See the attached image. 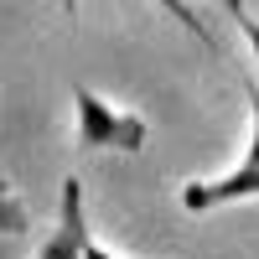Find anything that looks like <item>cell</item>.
<instances>
[{"instance_id":"obj_3","label":"cell","mask_w":259,"mask_h":259,"mask_svg":"<svg viewBox=\"0 0 259 259\" xmlns=\"http://www.w3.org/2000/svg\"><path fill=\"white\" fill-rule=\"evenodd\" d=\"M249 197H259V166L254 161L233 166V171H223L212 182H187L182 187V207L187 212H212V207H228V202H249Z\"/></svg>"},{"instance_id":"obj_1","label":"cell","mask_w":259,"mask_h":259,"mask_svg":"<svg viewBox=\"0 0 259 259\" xmlns=\"http://www.w3.org/2000/svg\"><path fill=\"white\" fill-rule=\"evenodd\" d=\"M73 135H78V150H140L145 145V119L130 114V109H114L104 94L94 89H73Z\"/></svg>"},{"instance_id":"obj_9","label":"cell","mask_w":259,"mask_h":259,"mask_svg":"<svg viewBox=\"0 0 259 259\" xmlns=\"http://www.w3.org/2000/svg\"><path fill=\"white\" fill-rule=\"evenodd\" d=\"M62 11H68V16H78V0H62Z\"/></svg>"},{"instance_id":"obj_5","label":"cell","mask_w":259,"mask_h":259,"mask_svg":"<svg viewBox=\"0 0 259 259\" xmlns=\"http://www.w3.org/2000/svg\"><path fill=\"white\" fill-rule=\"evenodd\" d=\"M156 6H161V11H171V16H177V21H182V26H187L192 36H197V41H207V26L197 21V11H192L187 0H156Z\"/></svg>"},{"instance_id":"obj_6","label":"cell","mask_w":259,"mask_h":259,"mask_svg":"<svg viewBox=\"0 0 259 259\" xmlns=\"http://www.w3.org/2000/svg\"><path fill=\"white\" fill-rule=\"evenodd\" d=\"M244 89H249V156L244 161L259 166V83H244Z\"/></svg>"},{"instance_id":"obj_4","label":"cell","mask_w":259,"mask_h":259,"mask_svg":"<svg viewBox=\"0 0 259 259\" xmlns=\"http://www.w3.org/2000/svg\"><path fill=\"white\" fill-rule=\"evenodd\" d=\"M26 202L16 197L11 187H0V233H26Z\"/></svg>"},{"instance_id":"obj_2","label":"cell","mask_w":259,"mask_h":259,"mask_svg":"<svg viewBox=\"0 0 259 259\" xmlns=\"http://www.w3.org/2000/svg\"><path fill=\"white\" fill-rule=\"evenodd\" d=\"M89 212H83V182L68 177L62 182V202H57V228L41 239L36 259H83V249H89Z\"/></svg>"},{"instance_id":"obj_8","label":"cell","mask_w":259,"mask_h":259,"mask_svg":"<svg viewBox=\"0 0 259 259\" xmlns=\"http://www.w3.org/2000/svg\"><path fill=\"white\" fill-rule=\"evenodd\" d=\"M83 259H119L114 249H104V244H89V249H83Z\"/></svg>"},{"instance_id":"obj_7","label":"cell","mask_w":259,"mask_h":259,"mask_svg":"<svg viewBox=\"0 0 259 259\" xmlns=\"http://www.w3.org/2000/svg\"><path fill=\"white\" fill-rule=\"evenodd\" d=\"M228 6H233V21H239V31H244V41H249V52H254V62H259V21L239 6V0H228Z\"/></svg>"}]
</instances>
